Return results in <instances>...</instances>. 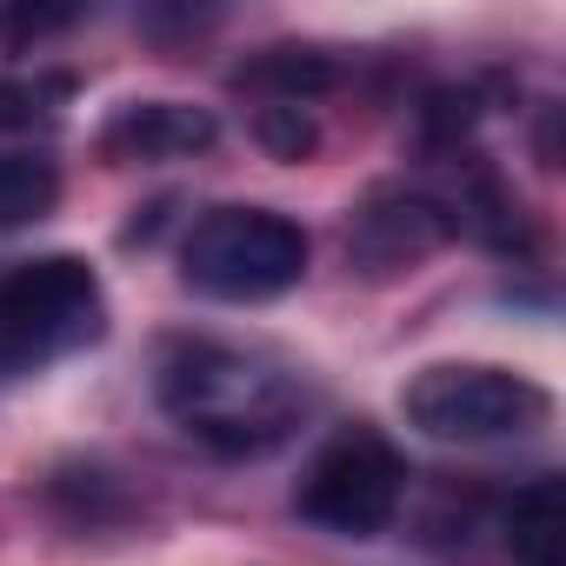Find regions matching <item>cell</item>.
Listing matches in <instances>:
<instances>
[{
    "label": "cell",
    "mask_w": 566,
    "mask_h": 566,
    "mask_svg": "<svg viewBox=\"0 0 566 566\" xmlns=\"http://www.w3.org/2000/svg\"><path fill=\"white\" fill-rule=\"evenodd\" d=\"M447 233H453V220H447L440 200H427V193H374L347 220V253L367 260L374 273H394V266L427 260Z\"/></svg>",
    "instance_id": "6"
},
{
    "label": "cell",
    "mask_w": 566,
    "mask_h": 566,
    "mask_svg": "<svg viewBox=\"0 0 566 566\" xmlns=\"http://www.w3.org/2000/svg\"><path fill=\"white\" fill-rule=\"evenodd\" d=\"M180 273L207 301L260 307V301H280L287 287H301L307 233H301V220L273 213V207H213L187 227Z\"/></svg>",
    "instance_id": "2"
},
{
    "label": "cell",
    "mask_w": 566,
    "mask_h": 566,
    "mask_svg": "<svg viewBox=\"0 0 566 566\" xmlns=\"http://www.w3.org/2000/svg\"><path fill=\"white\" fill-rule=\"evenodd\" d=\"M500 539L513 566H566V486L553 473L526 480L500 513Z\"/></svg>",
    "instance_id": "8"
},
{
    "label": "cell",
    "mask_w": 566,
    "mask_h": 566,
    "mask_svg": "<svg viewBox=\"0 0 566 566\" xmlns=\"http://www.w3.org/2000/svg\"><path fill=\"white\" fill-rule=\"evenodd\" d=\"M213 140H220V120L193 101H127L101 127L107 160H187V154H207Z\"/></svg>",
    "instance_id": "7"
},
{
    "label": "cell",
    "mask_w": 566,
    "mask_h": 566,
    "mask_svg": "<svg viewBox=\"0 0 566 566\" xmlns=\"http://www.w3.org/2000/svg\"><path fill=\"white\" fill-rule=\"evenodd\" d=\"M240 81H247V87H273V94H280V107H301L307 94L334 87V67H327L321 54H301V48H273V54H266V61H253Z\"/></svg>",
    "instance_id": "10"
},
{
    "label": "cell",
    "mask_w": 566,
    "mask_h": 566,
    "mask_svg": "<svg viewBox=\"0 0 566 566\" xmlns=\"http://www.w3.org/2000/svg\"><path fill=\"white\" fill-rule=\"evenodd\" d=\"M101 273L74 253H41L0 273V374H34L101 334Z\"/></svg>",
    "instance_id": "3"
},
{
    "label": "cell",
    "mask_w": 566,
    "mask_h": 566,
    "mask_svg": "<svg viewBox=\"0 0 566 566\" xmlns=\"http://www.w3.org/2000/svg\"><path fill=\"white\" fill-rule=\"evenodd\" d=\"M160 407L200 447L227 460H260L307 420L314 394L287 360H273L260 347L187 340L160 360Z\"/></svg>",
    "instance_id": "1"
},
{
    "label": "cell",
    "mask_w": 566,
    "mask_h": 566,
    "mask_svg": "<svg viewBox=\"0 0 566 566\" xmlns=\"http://www.w3.org/2000/svg\"><path fill=\"white\" fill-rule=\"evenodd\" d=\"M407 427H420L427 440H453V447H486V440H520L533 433L553 400L539 380L493 367V360H440L420 367L400 394Z\"/></svg>",
    "instance_id": "4"
},
{
    "label": "cell",
    "mask_w": 566,
    "mask_h": 566,
    "mask_svg": "<svg viewBox=\"0 0 566 566\" xmlns=\"http://www.w3.org/2000/svg\"><path fill=\"white\" fill-rule=\"evenodd\" d=\"M260 140L273 147V154H287V160H301L307 147H314V120L301 114V107H260Z\"/></svg>",
    "instance_id": "11"
},
{
    "label": "cell",
    "mask_w": 566,
    "mask_h": 566,
    "mask_svg": "<svg viewBox=\"0 0 566 566\" xmlns=\"http://www.w3.org/2000/svg\"><path fill=\"white\" fill-rule=\"evenodd\" d=\"M61 200V167L48 154H0V233L48 220Z\"/></svg>",
    "instance_id": "9"
},
{
    "label": "cell",
    "mask_w": 566,
    "mask_h": 566,
    "mask_svg": "<svg viewBox=\"0 0 566 566\" xmlns=\"http://www.w3.org/2000/svg\"><path fill=\"white\" fill-rule=\"evenodd\" d=\"M400 500H407V460L374 427L334 433L314 453V467L301 473V493H294L301 520H314L327 533H347V539L380 533L400 513Z\"/></svg>",
    "instance_id": "5"
}]
</instances>
